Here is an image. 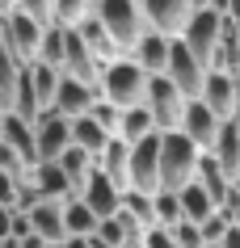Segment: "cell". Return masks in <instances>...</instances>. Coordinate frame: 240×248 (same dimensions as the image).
<instances>
[{
    "label": "cell",
    "mask_w": 240,
    "mask_h": 248,
    "mask_svg": "<svg viewBox=\"0 0 240 248\" xmlns=\"http://www.w3.org/2000/svg\"><path fill=\"white\" fill-rule=\"evenodd\" d=\"M198 156H202V147L194 143L181 126L160 131V185H164V189H181L186 181H194Z\"/></svg>",
    "instance_id": "obj_1"
},
{
    "label": "cell",
    "mask_w": 240,
    "mask_h": 248,
    "mask_svg": "<svg viewBox=\"0 0 240 248\" xmlns=\"http://www.w3.org/2000/svg\"><path fill=\"white\" fill-rule=\"evenodd\" d=\"M97 89H101V97H110V101H118L127 109V105H139L147 97V72L135 63L131 55H118V59H110L101 67Z\"/></svg>",
    "instance_id": "obj_2"
},
{
    "label": "cell",
    "mask_w": 240,
    "mask_h": 248,
    "mask_svg": "<svg viewBox=\"0 0 240 248\" xmlns=\"http://www.w3.org/2000/svg\"><path fill=\"white\" fill-rule=\"evenodd\" d=\"M93 13L101 17V26L110 30V38L118 42L122 51H131L139 42V34L147 30V17H144L139 0H93Z\"/></svg>",
    "instance_id": "obj_3"
},
{
    "label": "cell",
    "mask_w": 240,
    "mask_h": 248,
    "mask_svg": "<svg viewBox=\"0 0 240 248\" xmlns=\"http://www.w3.org/2000/svg\"><path fill=\"white\" fill-rule=\"evenodd\" d=\"M219 30H224V13H219V9H211V4H198V9L190 13L186 30H181L177 38H181L190 51L202 59V63L211 67V55H215V46H219Z\"/></svg>",
    "instance_id": "obj_4"
},
{
    "label": "cell",
    "mask_w": 240,
    "mask_h": 248,
    "mask_svg": "<svg viewBox=\"0 0 240 248\" xmlns=\"http://www.w3.org/2000/svg\"><path fill=\"white\" fill-rule=\"evenodd\" d=\"M144 101L152 105L160 131H173L177 122H181L186 97H181V89L173 84V76H169V72H152V76H147V97H144Z\"/></svg>",
    "instance_id": "obj_5"
},
{
    "label": "cell",
    "mask_w": 240,
    "mask_h": 248,
    "mask_svg": "<svg viewBox=\"0 0 240 248\" xmlns=\"http://www.w3.org/2000/svg\"><path fill=\"white\" fill-rule=\"evenodd\" d=\"M127 185L147 189V194L160 189V131H152V135H144V139L131 143V172H127Z\"/></svg>",
    "instance_id": "obj_6"
},
{
    "label": "cell",
    "mask_w": 240,
    "mask_h": 248,
    "mask_svg": "<svg viewBox=\"0 0 240 248\" xmlns=\"http://www.w3.org/2000/svg\"><path fill=\"white\" fill-rule=\"evenodd\" d=\"M76 194L97 210V219H110V215H118V210H122V185L114 181V177H110L101 164H97V169L84 177V185H80Z\"/></svg>",
    "instance_id": "obj_7"
},
{
    "label": "cell",
    "mask_w": 240,
    "mask_h": 248,
    "mask_svg": "<svg viewBox=\"0 0 240 248\" xmlns=\"http://www.w3.org/2000/svg\"><path fill=\"white\" fill-rule=\"evenodd\" d=\"M34 135H38V160H59V152L72 143V118H64L55 105H47L34 118Z\"/></svg>",
    "instance_id": "obj_8"
},
{
    "label": "cell",
    "mask_w": 240,
    "mask_h": 248,
    "mask_svg": "<svg viewBox=\"0 0 240 248\" xmlns=\"http://www.w3.org/2000/svg\"><path fill=\"white\" fill-rule=\"evenodd\" d=\"M173 84L181 89V97H198L202 93V80H207V63H202L198 55L190 51L181 38H173V55H169V67H164Z\"/></svg>",
    "instance_id": "obj_9"
},
{
    "label": "cell",
    "mask_w": 240,
    "mask_h": 248,
    "mask_svg": "<svg viewBox=\"0 0 240 248\" xmlns=\"http://www.w3.org/2000/svg\"><path fill=\"white\" fill-rule=\"evenodd\" d=\"M219 122H224V118L215 114L202 97H186V109H181V122H177V126H181V131H186L202 152H211L215 135H219Z\"/></svg>",
    "instance_id": "obj_10"
},
{
    "label": "cell",
    "mask_w": 240,
    "mask_h": 248,
    "mask_svg": "<svg viewBox=\"0 0 240 248\" xmlns=\"http://www.w3.org/2000/svg\"><path fill=\"white\" fill-rule=\"evenodd\" d=\"M127 55L144 67L147 76H152V72H164V67H169V55H173V34H164V30H152V26H147L144 34H139V42H135Z\"/></svg>",
    "instance_id": "obj_11"
},
{
    "label": "cell",
    "mask_w": 240,
    "mask_h": 248,
    "mask_svg": "<svg viewBox=\"0 0 240 248\" xmlns=\"http://www.w3.org/2000/svg\"><path fill=\"white\" fill-rule=\"evenodd\" d=\"M144 4V17H147V26L152 30H164V34H181L190 21V13L198 9L194 0H139Z\"/></svg>",
    "instance_id": "obj_12"
},
{
    "label": "cell",
    "mask_w": 240,
    "mask_h": 248,
    "mask_svg": "<svg viewBox=\"0 0 240 248\" xmlns=\"http://www.w3.org/2000/svg\"><path fill=\"white\" fill-rule=\"evenodd\" d=\"M97 84H89V80H76V76H59V89H55V109H59V114L64 118H80V114H89V109H93V101H97Z\"/></svg>",
    "instance_id": "obj_13"
},
{
    "label": "cell",
    "mask_w": 240,
    "mask_h": 248,
    "mask_svg": "<svg viewBox=\"0 0 240 248\" xmlns=\"http://www.w3.org/2000/svg\"><path fill=\"white\" fill-rule=\"evenodd\" d=\"M202 101L211 105L219 118L236 114V76L232 72H219V67H207V80H202Z\"/></svg>",
    "instance_id": "obj_14"
},
{
    "label": "cell",
    "mask_w": 240,
    "mask_h": 248,
    "mask_svg": "<svg viewBox=\"0 0 240 248\" xmlns=\"http://www.w3.org/2000/svg\"><path fill=\"white\" fill-rule=\"evenodd\" d=\"M26 181L34 185L42 198H59V202L76 194V181H72V177L64 172V164H59V160H38V164L30 169Z\"/></svg>",
    "instance_id": "obj_15"
},
{
    "label": "cell",
    "mask_w": 240,
    "mask_h": 248,
    "mask_svg": "<svg viewBox=\"0 0 240 248\" xmlns=\"http://www.w3.org/2000/svg\"><path fill=\"white\" fill-rule=\"evenodd\" d=\"M0 139H4V143H13L30 169L38 164V135H34V122H30V118L13 114V109H9V114H0Z\"/></svg>",
    "instance_id": "obj_16"
},
{
    "label": "cell",
    "mask_w": 240,
    "mask_h": 248,
    "mask_svg": "<svg viewBox=\"0 0 240 248\" xmlns=\"http://www.w3.org/2000/svg\"><path fill=\"white\" fill-rule=\"evenodd\" d=\"M26 215H30V227H34L47 244H64L67 227H64V202H59V198H38Z\"/></svg>",
    "instance_id": "obj_17"
},
{
    "label": "cell",
    "mask_w": 240,
    "mask_h": 248,
    "mask_svg": "<svg viewBox=\"0 0 240 248\" xmlns=\"http://www.w3.org/2000/svg\"><path fill=\"white\" fill-rule=\"evenodd\" d=\"M177 194H181V210H186V219H194V223L211 219L215 210H219V202L211 198V189H207L198 177H194V181H186L181 189H177Z\"/></svg>",
    "instance_id": "obj_18"
},
{
    "label": "cell",
    "mask_w": 240,
    "mask_h": 248,
    "mask_svg": "<svg viewBox=\"0 0 240 248\" xmlns=\"http://www.w3.org/2000/svg\"><path fill=\"white\" fill-rule=\"evenodd\" d=\"M114 139V135L97 122L93 114H80V118H72V143H80L84 152H93V156H101L106 152V143Z\"/></svg>",
    "instance_id": "obj_19"
},
{
    "label": "cell",
    "mask_w": 240,
    "mask_h": 248,
    "mask_svg": "<svg viewBox=\"0 0 240 248\" xmlns=\"http://www.w3.org/2000/svg\"><path fill=\"white\" fill-rule=\"evenodd\" d=\"M194 177H198V181L207 185V189H211V198H215V202H224V198H227V189L236 185V177H232V172H227L224 164H219V160L211 156V152H202V156H198V172H194Z\"/></svg>",
    "instance_id": "obj_20"
},
{
    "label": "cell",
    "mask_w": 240,
    "mask_h": 248,
    "mask_svg": "<svg viewBox=\"0 0 240 248\" xmlns=\"http://www.w3.org/2000/svg\"><path fill=\"white\" fill-rule=\"evenodd\" d=\"M160 131L156 126V114H152V105L139 101V105H127L122 109V122H118V135L127 139V143H135V139H144V135Z\"/></svg>",
    "instance_id": "obj_21"
},
{
    "label": "cell",
    "mask_w": 240,
    "mask_h": 248,
    "mask_svg": "<svg viewBox=\"0 0 240 248\" xmlns=\"http://www.w3.org/2000/svg\"><path fill=\"white\" fill-rule=\"evenodd\" d=\"M97 210L84 202L80 194H72V198H64V227H67V235H89V232H97Z\"/></svg>",
    "instance_id": "obj_22"
},
{
    "label": "cell",
    "mask_w": 240,
    "mask_h": 248,
    "mask_svg": "<svg viewBox=\"0 0 240 248\" xmlns=\"http://www.w3.org/2000/svg\"><path fill=\"white\" fill-rule=\"evenodd\" d=\"M97 164H101L118 185H127V172H131V143H127L122 135H114V139L106 143V152L97 156Z\"/></svg>",
    "instance_id": "obj_23"
},
{
    "label": "cell",
    "mask_w": 240,
    "mask_h": 248,
    "mask_svg": "<svg viewBox=\"0 0 240 248\" xmlns=\"http://www.w3.org/2000/svg\"><path fill=\"white\" fill-rule=\"evenodd\" d=\"M59 164H64V172L76 181V189H80V185H84V177L97 169V156H93V152H84L80 143H67L64 152H59Z\"/></svg>",
    "instance_id": "obj_24"
},
{
    "label": "cell",
    "mask_w": 240,
    "mask_h": 248,
    "mask_svg": "<svg viewBox=\"0 0 240 248\" xmlns=\"http://www.w3.org/2000/svg\"><path fill=\"white\" fill-rule=\"evenodd\" d=\"M17 72H21V59H17L4 42H0V114L13 109V89H17Z\"/></svg>",
    "instance_id": "obj_25"
},
{
    "label": "cell",
    "mask_w": 240,
    "mask_h": 248,
    "mask_svg": "<svg viewBox=\"0 0 240 248\" xmlns=\"http://www.w3.org/2000/svg\"><path fill=\"white\" fill-rule=\"evenodd\" d=\"M64 46H67V26H64V21H47L42 42H38V55H34V59H47V63L64 67Z\"/></svg>",
    "instance_id": "obj_26"
},
{
    "label": "cell",
    "mask_w": 240,
    "mask_h": 248,
    "mask_svg": "<svg viewBox=\"0 0 240 248\" xmlns=\"http://www.w3.org/2000/svg\"><path fill=\"white\" fill-rule=\"evenodd\" d=\"M122 210L139 223H156V202L147 189H135V185H122Z\"/></svg>",
    "instance_id": "obj_27"
},
{
    "label": "cell",
    "mask_w": 240,
    "mask_h": 248,
    "mask_svg": "<svg viewBox=\"0 0 240 248\" xmlns=\"http://www.w3.org/2000/svg\"><path fill=\"white\" fill-rule=\"evenodd\" d=\"M152 202H156V223H164V227H173L177 219H186L181 194H177V189H164V185H160L156 194H152Z\"/></svg>",
    "instance_id": "obj_28"
},
{
    "label": "cell",
    "mask_w": 240,
    "mask_h": 248,
    "mask_svg": "<svg viewBox=\"0 0 240 248\" xmlns=\"http://www.w3.org/2000/svg\"><path fill=\"white\" fill-rule=\"evenodd\" d=\"M89 114H93L110 135H118V122H122V105H118V101H110V97H101V93H97V101H93V109H89Z\"/></svg>",
    "instance_id": "obj_29"
},
{
    "label": "cell",
    "mask_w": 240,
    "mask_h": 248,
    "mask_svg": "<svg viewBox=\"0 0 240 248\" xmlns=\"http://www.w3.org/2000/svg\"><path fill=\"white\" fill-rule=\"evenodd\" d=\"M93 9V0H51V13L55 21H64V26H76L80 17Z\"/></svg>",
    "instance_id": "obj_30"
},
{
    "label": "cell",
    "mask_w": 240,
    "mask_h": 248,
    "mask_svg": "<svg viewBox=\"0 0 240 248\" xmlns=\"http://www.w3.org/2000/svg\"><path fill=\"white\" fill-rule=\"evenodd\" d=\"M169 232H173L177 248H207V240H202V227H198L194 219H177Z\"/></svg>",
    "instance_id": "obj_31"
},
{
    "label": "cell",
    "mask_w": 240,
    "mask_h": 248,
    "mask_svg": "<svg viewBox=\"0 0 240 248\" xmlns=\"http://www.w3.org/2000/svg\"><path fill=\"white\" fill-rule=\"evenodd\" d=\"M198 227H202V240H207V244H219V240H224V235L232 232V219H227L224 210H215L211 219H202Z\"/></svg>",
    "instance_id": "obj_32"
},
{
    "label": "cell",
    "mask_w": 240,
    "mask_h": 248,
    "mask_svg": "<svg viewBox=\"0 0 240 248\" xmlns=\"http://www.w3.org/2000/svg\"><path fill=\"white\" fill-rule=\"evenodd\" d=\"M0 169H4V172H17V177H26L30 164L21 160V152H17L13 143H4V139H0Z\"/></svg>",
    "instance_id": "obj_33"
},
{
    "label": "cell",
    "mask_w": 240,
    "mask_h": 248,
    "mask_svg": "<svg viewBox=\"0 0 240 248\" xmlns=\"http://www.w3.org/2000/svg\"><path fill=\"white\" fill-rule=\"evenodd\" d=\"M17 189H21V177L0 169V206H13V202H17Z\"/></svg>",
    "instance_id": "obj_34"
},
{
    "label": "cell",
    "mask_w": 240,
    "mask_h": 248,
    "mask_svg": "<svg viewBox=\"0 0 240 248\" xmlns=\"http://www.w3.org/2000/svg\"><path fill=\"white\" fill-rule=\"evenodd\" d=\"M13 235V206H0V240Z\"/></svg>",
    "instance_id": "obj_35"
},
{
    "label": "cell",
    "mask_w": 240,
    "mask_h": 248,
    "mask_svg": "<svg viewBox=\"0 0 240 248\" xmlns=\"http://www.w3.org/2000/svg\"><path fill=\"white\" fill-rule=\"evenodd\" d=\"M55 248H93V244H89V235H64V244Z\"/></svg>",
    "instance_id": "obj_36"
},
{
    "label": "cell",
    "mask_w": 240,
    "mask_h": 248,
    "mask_svg": "<svg viewBox=\"0 0 240 248\" xmlns=\"http://www.w3.org/2000/svg\"><path fill=\"white\" fill-rule=\"evenodd\" d=\"M21 248H51V244H47V240H42V235H38V232H30V235H26V240H21Z\"/></svg>",
    "instance_id": "obj_37"
},
{
    "label": "cell",
    "mask_w": 240,
    "mask_h": 248,
    "mask_svg": "<svg viewBox=\"0 0 240 248\" xmlns=\"http://www.w3.org/2000/svg\"><path fill=\"white\" fill-rule=\"evenodd\" d=\"M0 9H13V0H0Z\"/></svg>",
    "instance_id": "obj_38"
},
{
    "label": "cell",
    "mask_w": 240,
    "mask_h": 248,
    "mask_svg": "<svg viewBox=\"0 0 240 248\" xmlns=\"http://www.w3.org/2000/svg\"><path fill=\"white\" fill-rule=\"evenodd\" d=\"M207 248H224V240H219V244H207Z\"/></svg>",
    "instance_id": "obj_39"
},
{
    "label": "cell",
    "mask_w": 240,
    "mask_h": 248,
    "mask_svg": "<svg viewBox=\"0 0 240 248\" xmlns=\"http://www.w3.org/2000/svg\"><path fill=\"white\" fill-rule=\"evenodd\" d=\"M51 248H55V244H51Z\"/></svg>",
    "instance_id": "obj_40"
}]
</instances>
